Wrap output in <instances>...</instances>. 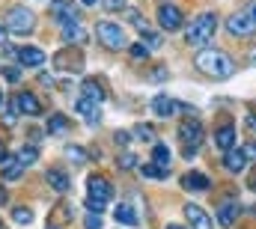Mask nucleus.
<instances>
[{
    "label": "nucleus",
    "instance_id": "nucleus-1",
    "mask_svg": "<svg viewBox=\"0 0 256 229\" xmlns=\"http://www.w3.org/2000/svg\"><path fill=\"white\" fill-rule=\"evenodd\" d=\"M196 68L200 72H206V74H212V78H230L232 72H236V62L226 57L224 51H218V48H202L196 57Z\"/></svg>",
    "mask_w": 256,
    "mask_h": 229
},
{
    "label": "nucleus",
    "instance_id": "nucleus-2",
    "mask_svg": "<svg viewBox=\"0 0 256 229\" xmlns=\"http://www.w3.org/2000/svg\"><path fill=\"white\" fill-rule=\"evenodd\" d=\"M214 30H218V15L214 12H202L200 18H194V24L188 27L185 39H188V45H194V48H206L212 42Z\"/></svg>",
    "mask_w": 256,
    "mask_h": 229
},
{
    "label": "nucleus",
    "instance_id": "nucleus-3",
    "mask_svg": "<svg viewBox=\"0 0 256 229\" xmlns=\"http://www.w3.org/2000/svg\"><path fill=\"white\" fill-rule=\"evenodd\" d=\"M86 208L90 212H102L108 202H110V196H114V184L104 178V176H90L86 178Z\"/></svg>",
    "mask_w": 256,
    "mask_h": 229
},
{
    "label": "nucleus",
    "instance_id": "nucleus-4",
    "mask_svg": "<svg viewBox=\"0 0 256 229\" xmlns=\"http://www.w3.org/2000/svg\"><path fill=\"white\" fill-rule=\"evenodd\" d=\"M33 24H36V18H33V12H30L27 6H12V9L6 12V18H3V27H6L12 36H27V33L33 30Z\"/></svg>",
    "mask_w": 256,
    "mask_h": 229
},
{
    "label": "nucleus",
    "instance_id": "nucleus-5",
    "mask_svg": "<svg viewBox=\"0 0 256 229\" xmlns=\"http://www.w3.org/2000/svg\"><path fill=\"white\" fill-rule=\"evenodd\" d=\"M96 36H98V42H102L104 48H110V51H122V48H126V33H122V27L114 24V21H98V24H96Z\"/></svg>",
    "mask_w": 256,
    "mask_h": 229
},
{
    "label": "nucleus",
    "instance_id": "nucleus-6",
    "mask_svg": "<svg viewBox=\"0 0 256 229\" xmlns=\"http://www.w3.org/2000/svg\"><path fill=\"white\" fill-rule=\"evenodd\" d=\"M226 30H230L232 36H250V33L256 30V21H254V15H250V9L232 12L230 21H226Z\"/></svg>",
    "mask_w": 256,
    "mask_h": 229
},
{
    "label": "nucleus",
    "instance_id": "nucleus-7",
    "mask_svg": "<svg viewBox=\"0 0 256 229\" xmlns=\"http://www.w3.org/2000/svg\"><path fill=\"white\" fill-rule=\"evenodd\" d=\"M51 18L60 24V27H68L78 21V6L74 0H51Z\"/></svg>",
    "mask_w": 256,
    "mask_h": 229
},
{
    "label": "nucleus",
    "instance_id": "nucleus-8",
    "mask_svg": "<svg viewBox=\"0 0 256 229\" xmlns=\"http://www.w3.org/2000/svg\"><path fill=\"white\" fill-rule=\"evenodd\" d=\"M158 24H161L164 30L176 33V30L182 27V9L173 6V3H161V6H158Z\"/></svg>",
    "mask_w": 256,
    "mask_h": 229
},
{
    "label": "nucleus",
    "instance_id": "nucleus-9",
    "mask_svg": "<svg viewBox=\"0 0 256 229\" xmlns=\"http://www.w3.org/2000/svg\"><path fill=\"white\" fill-rule=\"evenodd\" d=\"M179 140L185 143V149H196L202 143V125L196 119H185L179 125Z\"/></svg>",
    "mask_w": 256,
    "mask_h": 229
},
{
    "label": "nucleus",
    "instance_id": "nucleus-10",
    "mask_svg": "<svg viewBox=\"0 0 256 229\" xmlns=\"http://www.w3.org/2000/svg\"><path fill=\"white\" fill-rule=\"evenodd\" d=\"M74 110L84 116L90 125H96V122L102 119V108H98V102H92V98H86V96H80V98L74 102Z\"/></svg>",
    "mask_w": 256,
    "mask_h": 229
},
{
    "label": "nucleus",
    "instance_id": "nucleus-11",
    "mask_svg": "<svg viewBox=\"0 0 256 229\" xmlns=\"http://www.w3.org/2000/svg\"><path fill=\"white\" fill-rule=\"evenodd\" d=\"M238 212H242V206H238L236 200H224V202L218 206V224H220V226H232L236 218H238Z\"/></svg>",
    "mask_w": 256,
    "mask_h": 229
},
{
    "label": "nucleus",
    "instance_id": "nucleus-12",
    "mask_svg": "<svg viewBox=\"0 0 256 229\" xmlns=\"http://www.w3.org/2000/svg\"><path fill=\"white\" fill-rule=\"evenodd\" d=\"M224 167L230 172H242L248 167V155H244V149L242 146H236V149H230V152H224Z\"/></svg>",
    "mask_w": 256,
    "mask_h": 229
},
{
    "label": "nucleus",
    "instance_id": "nucleus-13",
    "mask_svg": "<svg viewBox=\"0 0 256 229\" xmlns=\"http://www.w3.org/2000/svg\"><path fill=\"white\" fill-rule=\"evenodd\" d=\"M15 57H18V62H21V66L36 68V66H42V62H45V51H39V48L27 45V48H18V51H15Z\"/></svg>",
    "mask_w": 256,
    "mask_h": 229
},
{
    "label": "nucleus",
    "instance_id": "nucleus-14",
    "mask_svg": "<svg viewBox=\"0 0 256 229\" xmlns=\"http://www.w3.org/2000/svg\"><path fill=\"white\" fill-rule=\"evenodd\" d=\"M185 214H188V220H191L194 229H214L212 218H208L200 206H194V202H188V206H185Z\"/></svg>",
    "mask_w": 256,
    "mask_h": 229
},
{
    "label": "nucleus",
    "instance_id": "nucleus-15",
    "mask_svg": "<svg viewBox=\"0 0 256 229\" xmlns=\"http://www.w3.org/2000/svg\"><path fill=\"white\" fill-rule=\"evenodd\" d=\"M15 108H18L21 114H27V116H39V114H42L39 98H36V96H30V92H18V96H15Z\"/></svg>",
    "mask_w": 256,
    "mask_h": 229
},
{
    "label": "nucleus",
    "instance_id": "nucleus-16",
    "mask_svg": "<svg viewBox=\"0 0 256 229\" xmlns=\"http://www.w3.org/2000/svg\"><path fill=\"white\" fill-rule=\"evenodd\" d=\"M152 110L167 119V116H173L176 110H182V104H179V102H173L170 96H155V98H152Z\"/></svg>",
    "mask_w": 256,
    "mask_h": 229
},
{
    "label": "nucleus",
    "instance_id": "nucleus-17",
    "mask_svg": "<svg viewBox=\"0 0 256 229\" xmlns=\"http://www.w3.org/2000/svg\"><path fill=\"white\" fill-rule=\"evenodd\" d=\"M214 146H218L220 152H230V149H236V128H232V125H224V128H218V131H214Z\"/></svg>",
    "mask_w": 256,
    "mask_h": 229
},
{
    "label": "nucleus",
    "instance_id": "nucleus-18",
    "mask_svg": "<svg viewBox=\"0 0 256 229\" xmlns=\"http://www.w3.org/2000/svg\"><path fill=\"white\" fill-rule=\"evenodd\" d=\"M72 51H74V48H68V51H63V54H57V57H54V66H57L60 72H74V68H80V66H84L80 54L74 57Z\"/></svg>",
    "mask_w": 256,
    "mask_h": 229
},
{
    "label": "nucleus",
    "instance_id": "nucleus-19",
    "mask_svg": "<svg viewBox=\"0 0 256 229\" xmlns=\"http://www.w3.org/2000/svg\"><path fill=\"white\" fill-rule=\"evenodd\" d=\"M63 39L68 42V45H86V30L80 27V21H74V24H68V27H63Z\"/></svg>",
    "mask_w": 256,
    "mask_h": 229
},
{
    "label": "nucleus",
    "instance_id": "nucleus-20",
    "mask_svg": "<svg viewBox=\"0 0 256 229\" xmlns=\"http://www.w3.org/2000/svg\"><path fill=\"white\" fill-rule=\"evenodd\" d=\"M21 172H24V164H21L18 158H9V155H6V161H3V178L15 182V178H21Z\"/></svg>",
    "mask_w": 256,
    "mask_h": 229
},
{
    "label": "nucleus",
    "instance_id": "nucleus-21",
    "mask_svg": "<svg viewBox=\"0 0 256 229\" xmlns=\"http://www.w3.org/2000/svg\"><path fill=\"white\" fill-rule=\"evenodd\" d=\"M120 224H126V226H137L140 224V218L134 214V208L131 206H116V214H114Z\"/></svg>",
    "mask_w": 256,
    "mask_h": 229
},
{
    "label": "nucleus",
    "instance_id": "nucleus-22",
    "mask_svg": "<svg viewBox=\"0 0 256 229\" xmlns=\"http://www.w3.org/2000/svg\"><path fill=\"white\" fill-rule=\"evenodd\" d=\"M48 182H51V188L57 190V194H66L68 190V176L63 170H51L48 172Z\"/></svg>",
    "mask_w": 256,
    "mask_h": 229
},
{
    "label": "nucleus",
    "instance_id": "nucleus-23",
    "mask_svg": "<svg viewBox=\"0 0 256 229\" xmlns=\"http://www.w3.org/2000/svg\"><path fill=\"white\" fill-rule=\"evenodd\" d=\"M80 92H84L86 98H92V102H98V104L104 102V90H102V86H98L96 80H84V86H80Z\"/></svg>",
    "mask_w": 256,
    "mask_h": 229
},
{
    "label": "nucleus",
    "instance_id": "nucleus-24",
    "mask_svg": "<svg viewBox=\"0 0 256 229\" xmlns=\"http://www.w3.org/2000/svg\"><path fill=\"white\" fill-rule=\"evenodd\" d=\"M152 161L167 170V167H170V149H167L164 143H155V146H152Z\"/></svg>",
    "mask_w": 256,
    "mask_h": 229
},
{
    "label": "nucleus",
    "instance_id": "nucleus-25",
    "mask_svg": "<svg viewBox=\"0 0 256 229\" xmlns=\"http://www.w3.org/2000/svg\"><path fill=\"white\" fill-rule=\"evenodd\" d=\"M185 188H194V190H208V178L202 172H188L185 176Z\"/></svg>",
    "mask_w": 256,
    "mask_h": 229
},
{
    "label": "nucleus",
    "instance_id": "nucleus-26",
    "mask_svg": "<svg viewBox=\"0 0 256 229\" xmlns=\"http://www.w3.org/2000/svg\"><path fill=\"white\" fill-rule=\"evenodd\" d=\"M140 172H143L146 178H167V176H170V170H164V167H158L155 161H152V164H143V167H140Z\"/></svg>",
    "mask_w": 256,
    "mask_h": 229
},
{
    "label": "nucleus",
    "instance_id": "nucleus-27",
    "mask_svg": "<svg viewBox=\"0 0 256 229\" xmlns=\"http://www.w3.org/2000/svg\"><path fill=\"white\" fill-rule=\"evenodd\" d=\"M12 220H15L18 226H30V224H33V212L21 206V208H15V212H12Z\"/></svg>",
    "mask_w": 256,
    "mask_h": 229
},
{
    "label": "nucleus",
    "instance_id": "nucleus-28",
    "mask_svg": "<svg viewBox=\"0 0 256 229\" xmlns=\"http://www.w3.org/2000/svg\"><path fill=\"white\" fill-rule=\"evenodd\" d=\"M68 128V119H66L63 114H54L51 119H48V131L51 134H60V131H66Z\"/></svg>",
    "mask_w": 256,
    "mask_h": 229
},
{
    "label": "nucleus",
    "instance_id": "nucleus-29",
    "mask_svg": "<svg viewBox=\"0 0 256 229\" xmlns=\"http://www.w3.org/2000/svg\"><path fill=\"white\" fill-rule=\"evenodd\" d=\"M36 158H39V149H36V146H24V149L18 152V161H21V164H33Z\"/></svg>",
    "mask_w": 256,
    "mask_h": 229
},
{
    "label": "nucleus",
    "instance_id": "nucleus-30",
    "mask_svg": "<svg viewBox=\"0 0 256 229\" xmlns=\"http://www.w3.org/2000/svg\"><path fill=\"white\" fill-rule=\"evenodd\" d=\"M134 134L140 137V140H149V143H155V131H152V125H134Z\"/></svg>",
    "mask_w": 256,
    "mask_h": 229
},
{
    "label": "nucleus",
    "instance_id": "nucleus-31",
    "mask_svg": "<svg viewBox=\"0 0 256 229\" xmlns=\"http://www.w3.org/2000/svg\"><path fill=\"white\" fill-rule=\"evenodd\" d=\"M140 36H143V42H146V45H152V48H161V36H158V33H152L149 27H146V30H140Z\"/></svg>",
    "mask_w": 256,
    "mask_h": 229
},
{
    "label": "nucleus",
    "instance_id": "nucleus-32",
    "mask_svg": "<svg viewBox=\"0 0 256 229\" xmlns=\"http://www.w3.org/2000/svg\"><path fill=\"white\" fill-rule=\"evenodd\" d=\"M128 21H131V24H134L137 30H146V27H149V24L143 21V15H140L137 9H128Z\"/></svg>",
    "mask_w": 256,
    "mask_h": 229
},
{
    "label": "nucleus",
    "instance_id": "nucleus-33",
    "mask_svg": "<svg viewBox=\"0 0 256 229\" xmlns=\"http://www.w3.org/2000/svg\"><path fill=\"white\" fill-rule=\"evenodd\" d=\"M102 6H104L108 12H122L128 6V0H102Z\"/></svg>",
    "mask_w": 256,
    "mask_h": 229
},
{
    "label": "nucleus",
    "instance_id": "nucleus-34",
    "mask_svg": "<svg viewBox=\"0 0 256 229\" xmlns=\"http://www.w3.org/2000/svg\"><path fill=\"white\" fill-rule=\"evenodd\" d=\"M84 226H86V229H102V212H92V214H86Z\"/></svg>",
    "mask_w": 256,
    "mask_h": 229
},
{
    "label": "nucleus",
    "instance_id": "nucleus-35",
    "mask_svg": "<svg viewBox=\"0 0 256 229\" xmlns=\"http://www.w3.org/2000/svg\"><path fill=\"white\" fill-rule=\"evenodd\" d=\"M3 78H6L9 84H18V80H21V72H18L15 66H3Z\"/></svg>",
    "mask_w": 256,
    "mask_h": 229
},
{
    "label": "nucleus",
    "instance_id": "nucleus-36",
    "mask_svg": "<svg viewBox=\"0 0 256 229\" xmlns=\"http://www.w3.org/2000/svg\"><path fill=\"white\" fill-rule=\"evenodd\" d=\"M66 155H68V158H74V161H86V152H84V149H78V146H66Z\"/></svg>",
    "mask_w": 256,
    "mask_h": 229
},
{
    "label": "nucleus",
    "instance_id": "nucleus-37",
    "mask_svg": "<svg viewBox=\"0 0 256 229\" xmlns=\"http://www.w3.org/2000/svg\"><path fill=\"white\" fill-rule=\"evenodd\" d=\"M146 54H149V48H146L143 42H137V45H131V57H134V60H143Z\"/></svg>",
    "mask_w": 256,
    "mask_h": 229
},
{
    "label": "nucleus",
    "instance_id": "nucleus-38",
    "mask_svg": "<svg viewBox=\"0 0 256 229\" xmlns=\"http://www.w3.org/2000/svg\"><path fill=\"white\" fill-rule=\"evenodd\" d=\"M137 164V158L134 155H120V170H131Z\"/></svg>",
    "mask_w": 256,
    "mask_h": 229
},
{
    "label": "nucleus",
    "instance_id": "nucleus-39",
    "mask_svg": "<svg viewBox=\"0 0 256 229\" xmlns=\"http://www.w3.org/2000/svg\"><path fill=\"white\" fill-rule=\"evenodd\" d=\"M15 110H18L15 104H12V108L6 110V116H3V122H6V125H15Z\"/></svg>",
    "mask_w": 256,
    "mask_h": 229
},
{
    "label": "nucleus",
    "instance_id": "nucleus-40",
    "mask_svg": "<svg viewBox=\"0 0 256 229\" xmlns=\"http://www.w3.org/2000/svg\"><path fill=\"white\" fill-rule=\"evenodd\" d=\"M164 78H167V68H164V66H158V68H155V74H152V80H164Z\"/></svg>",
    "mask_w": 256,
    "mask_h": 229
},
{
    "label": "nucleus",
    "instance_id": "nucleus-41",
    "mask_svg": "<svg viewBox=\"0 0 256 229\" xmlns=\"http://www.w3.org/2000/svg\"><path fill=\"white\" fill-rule=\"evenodd\" d=\"M114 140H116L120 146H126V143H128V134H126V131H116V134H114Z\"/></svg>",
    "mask_w": 256,
    "mask_h": 229
},
{
    "label": "nucleus",
    "instance_id": "nucleus-42",
    "mask_svg": "<svg viewBox=\"0 0 256 229\" xmlns=\"http://www.w3.org/2000/svg\"><path fill=\"white\" fill-rule=\"evenodd\" d=\"M242 149H244L248 158H256V143H248V146H242Z\"/></svg>",
    "mask_w": 256,
    "mask_h": 229
},
{
    "label": "nucleus",
    "instance_id": "nucleus-43",
    "mask_svg": "<svg viewBox=\"0 0 256 229\" xmlns=\"http://www.w3.org/2000/svg\"><path fill=\"white\" fill-rule=\"evenodd\" d=\"M6 33H9V30H6V27H0V48H9V45H6Z\"/></svg>",
    "mask_w": 256,
    "mask_h": 229
},
{
    "label": "nucleus",
    "instance_id": "nucleus-44",
    "mask_svg": "<svg viewBox=\"0 0 256 229\" xmlns=\"http://www.w3.org/2000/svg\"><path fill=\"white\" fill-rule=\"evenodd\" d=\"M3 161H6V146L0 143V164H3Z\"/></svg>",
    "mask_w": 256,
    "mask_h": 229
},
{
    "label": "nucleus",
    "instance_id": "nucleus-45",
    "mask_svg": "<svg viewBox=\"0 0 256 229\" xmlns=\"http://www.w3.org/2000/svg\"><path fill=\"white\" fill-rule=\"evenodd\" d=\"M248 125H250V128L256 131V116H248Z\"/></svg>",
    "mask_w": 256,
    "mask_h": 229
},
{
    "label": "nucleus",
    "instance_id": "nucleus-46",
    "mask_svg": "<svg viewBox=\"0 0 256 229\" xmlns=\"http://www.w3.org/2000/svg\"><path fill=\"white\" fill-rule=\"evenodd\" d=\"M80 3H84V6H96L98 0H80Z\"/></svg>",
    "mask_w": 256,
    "mask_h": 229
},
{
    "label": "nucleus",
    "instance_id": "nucleus-47",
    "mask_svg": "<svg viewBox=\"0 0 256 229\" xmlns=\"http://www.w3.org/2000/svg\"><path fill=\"white\" fill-rule=\"evenodd\" d=\"M248 9H250V15H254V21H256V3L254 6H248Z\"/></svg>",
    "mask_w": 256,
    "mask_h": 229
},
{
    "label": "nucleus",
    "instance_id": "nucleus-48",
    "mask_svg": "<svg viewBox=\"0 0 256 229\" xmlns=\"http://www.w3.org/2000/svg\"><path fill=\"white\" fill-rule=\"evenodd\" d=\"M0 202H6V190H0Z\"/></svg>",
    "mask_w": 256,
    "mask_h": 229
},
{
    "label": "nucleus",
    "instance_id": "nucleus-49",
    "mask_svg": "<svg viewBox=\"0 0 256 229\" xmlns=\"http://www.w3.org/2000/svg\"><path fill=\"white\" fill-rule=\"evenodd\" d=\"M167 229H185V226H176V224H170V226H167Z\"/></svg>",
    "mask_w": 256,
    "mask_h": 229
},
{
    "label": "nucleus",
    "instance_id": "nucleus-50",
    "mask_svg": "<svg viewBox=\"0 0 256 229\" xmlns=\"http://www.w3.org/2000/svg\"><path fill=\"white\" fill-rule=\"evenodd\" d=\"M0 108H3V92H0Z\"/></svg>",
    "mask_w": 256,
    "mask_h": 229
},
{
    "label": "nucleus",
    "instance_id": "nucleus-51",
    "mask_svg": "<svg viewBox=\"0 0 256 229\" xmlns=\"http://www.w3.org/2000/svg\"><path fill=\"white\" fill-rule=\"evenodd\" d=\"M250 60H254V62H256V51H254V57H250Z\"/></svg>",
    "mask_w": 256,
    "mask_h": 229
}]
</instances>
